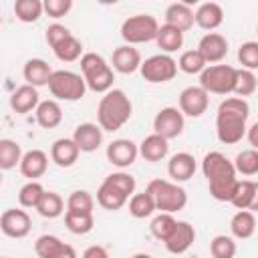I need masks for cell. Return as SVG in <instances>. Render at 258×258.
Instances as JSON below:
<instances>
[{"mask_svg":"<svg viewBox=\"0 0 258 258\" xmlns=\"http://www.w3.org/2000/svg\"><path fill=\"white\" fill-rule=\"evenodd\" d=\"M165 24H171L181 32H187L196 24V12L187 2H173L165 8Z\"/></svg>","mask_w":258,"mask_h":258,"instance_id":"obj_21","label":"cell"},{"mask_svg":"<svg viewBox=\"0 0 258 258\" xmlns=\"http://www.w3.org/2000/svg\"><path fill=\"white\" fill-rule=\"evenodd\" d=\"M202 171L208 179L210 196L218 202H230L240 181L234 161H230L220 151H210L202 159Z\"/></svg>","mask_w":258,"mask_h":258,"instance_id":"obj_1","label":"cell"},{"mask_svg":"<svg viewBox=\"0 0 258 258\" xmlns=\"http://www.w3.org/2000/svg\"><path fill=\"white\" fill-rule=\"evenodd\" d=\"M234 167L242 175H256L258 173V149H244L236 155Z\"/></svg>","mask_w":258,"mask_h":258,"instance_id":"obj_43","label":"cell"},{"mask_svg":"<svg viewBox=\"0 0 258 258\" xmlns=\"http://www.w3.org/2000/svg\"><path fill=\"white\" fill-rule=\"evenodd\" d=\"M83 258H111L109 252L103 248V246H89L85 252H83Z\"/></svg>","mask_w":258,"mask_h":258,"instance_id":"obj_49","label":"cell"},{"mask_svg":"<svg viewBox=\"0 0 258 258\" xmlns=\"http://www.w3.org/2000/svg\"><path fill=\"white\" fill-rule=\"evenodd\" d=\"M147 191L153 196L155 206L159 212L165 214H175L179 210L185 208L187 204V194L181 185H177L175 181H167V179H151L147 183Z\"/></svg>","mask_w":258,"mask_h":258,"instance_id":"obj_5","label":"cell"},{"mask_svg":"<svg viewBox=\"0 0 258 258\" xmlns=\"http://www.w3.org/2000/svg\"><path fill=\"white\" fill-rule=\"evenodd\" d=\"M250 117V105L246 99L228 97L220 103L216 113V135L224 145H236L246 135V121Z\"/></svg>","mask_w":258,"mask_h":258,"instance_id":"obj_2","label":"cell"},{"mask_svg":"<svg viewBox=\"0 0 258 258\" xmlns=\"http://www.w3.org/2000/svg\"><path fill=\"white\" fill-rule=\"evenodd\" d=\"M246 137H248V143L252 145V149H258V121L252 123L246 131Z\"/></svg>","mask_w":258,"mask_h":258,"instance_id":"obj_50","label":"cell"},{"mask_svg":"<svg viewBox=\"0 0 258 258\" xmlns=\"http://www.w3.org/2000/svg\"><path fill=\"white\" fill-rule=\"evenodd\" d=\"M194 240H196V228L189 222H179L177 220L175 230L171 232V236L163 244H165V250L169 254H183L191 248Z\"/></svg>","mask_w":258,"mask_h":258,"instance_id":"obj_17","label":"cell"},{"mask_svg":"<svg viewBox=\"0 0 258 258\" xmlns=\"http://www.w3.org/2000/svg\"><path fill=\"white\" fill-rule=\"evenodd\" d=\"M206 67H208V62H206V58L202 56V52L198 48L183 50L177 58V69L183 71L185 75H202Z\"/></svg>","mask_w":258,"mask_h":258,"instance_id":"obj_33","label":"cell"},{"mask_svg":"<svg viewBox=\"0 0 258 258\" xmlns=\"http://www.w3.org/2000/svg\"><path fill=\"white\" fill-rule=\"evenodd\" d=\"M62 248H64V242L52 234H42L34 242V252L38 258H54Z\"/></svg>","mask_w":258,"mask_h":258,"instance_id":"obj_37","label":"cell"},{"mask_svg":"<svg viewBox=\"0 0 258 258\" xmlns=\"http://www.w3.org/2000/svg\"><path fill=\"white\" fill-rule=\"evenodd\" d=\"M169 153V143L165 137L157 135V133H151L147 135L141 143H139V155L145 159V161H151V163H157L161 159H165Z\"/></svg>","mask_w":258,"mask_h":258,"instance_id":"obj_24","label":"cell"},{"mask_svg":"<svg viewBox=\"0 0 258 258\" xmlns=\"http://www.w3.org/2000/svg\"><path fill=\"white\" fill-rule=\"evenodd\" d=\"M105 181H109L111 185H115L119 191H123L127 198H131L135 194V187H137V181L131 173L127 171H115V173H109L105 177Z\"/></svg>","mask_w":258,"mask_h":258,"instance_id":"obj_46","label":"cell"},{"mask_svg":"<svg viewBox=\"0 0 258 258\" xmlns=\"http://www.w3.org/2000/svg\"><path fill=\"white\" fill-rule=\"evenodd\" d=\"M52 69L46 60L42 58H28L24 62V69H22V77L26 81V85H32V87H48L50 83V77H52Z\"/></svg>","mask_w":258,"mask_h":258,"instance_id":"obj_22","label":"cell"},{"mask_svg":"<svg viewBox=\"0 0 258 258\" xmlns=\"http://www.w3.org/2000/svg\"><path fill=\"white\" fill-rule=\"evenodd\" d=\"M208 105H210V93L204 91L200 85L185 87L179 93V111L185 117H194V119L202 117L208 111Z\"/></svg>","mask_w":258,"mask_h":258,"instance_id":"obj_11","label":"cell"},{"mask_svg":"<svg viewBox=\"0 0 258 258\" xmlns=\"http://www.w3.org/2000/svg\"><path fill=\"white\" fill-rule=\"evenodd\" d=\"M157 210L155 206V200L153 196L145 189V191H139V194H133L129 198V214L137 220H143V218H149L153 212Z\"/></svg>","mask_w":258,"mask_h":258,"instance_id":"obj_30","label":"cell"},{"mask_svg":"<svg viewBox=\"0 0 258 258\" xmlns=\"http://www.w3.org/2000/svg\"><path fill=\"white\" fill-rule=\"evenodd\" d=\"M79 153H81V149L73 141V137H60L50 147V159L58 167H71V165H75V161L79 159Z\"/></svg>","mask_w":258,"mask_h":258,"instance_id":"obj_23","label":"cell"},{"mask_svg":"<svg viewBox=\"0 0 258 258\" xmlns=\"http://www.w3.org/2000/svg\"><path fill=\"white\" fill-rule=\"evenodd\" d=\"M4 258H6V256H4Z\"/></svg>","mask_w":258,"mask_h":258,"instance_id":"obj_55","label":"cell"},{"mask_svg":"<svg viewBox=\"0 0 258 258\" xmlns=\"http://www.w3.org/2000/svg\"><path fill=\"white\" fill-rule=\"evenodd\" d=\"M238 69L230 64H208L200 75V87L208 93L216 95H230L234 93Z\"/></svg>","mask_w":258,"mask_h":258,"instance_id":"obj_8","label":"cell"},{"mask_svg":"<svg viewBox=\"0 0 258 258\" xmlns=\"http://www.w3.org/2000/svg\"><path fill=\"white\" fill-rule=\"evenodd\" d=\"M133 115L131 99L121 89H111L105 93L97 105V123L103 131H119Z\"/></svg>","mask_w":258,"mask_h":258,"instance_id":"obj_3","label":"cell"},{"mask_svg":"<svg viewBox=\"0 0 258 258\" xmlns=\"http://www.w3.org/2000/svg\"><path fill=\"white\" fill-rule=\"evenodd\" d=\"M256 30H258V26H256Z\"/></svg>","mask_w":258,"mask_h":258,"instance_id":"obj_54","label":"cell"},{"mask_svg":"<svg viewBox=\"0 0 258 258\" xmlns=\"http://www.w3.org/2000/svg\"><path fill=\"white\" fill-rule=\"evenodd\" d=\"M224 22V10L218 2H204L196 10V24L204 30H216Z\"/></svg>","mask_w":258,"mask_h":258,"instance_id":"obj_25","label":"cell"},{"mask_svg":"<svg viewBox=\"0 0 258 258\" xmlns=\"http://www.w3.org/2000/svg\"><path fill=\"white\" fill-rule=\"evenodd\" d=\"M131 258H153L151 254H145V252H139V254H133Z\"/></svg>","mask_w":258,"mask_h":258,"instance_id":"obj_53","label":"cell"},{"mask_svg":"<svg viewBox=\"0 0 258 258\" xmlns=\"http://www.w3.org/2000/svg\"><path fill=\"white\" fill-rule=\"evenodd\" d=\"M54 258H77V252H75V248H73L71 244H64V248H62Z\"/></svg>","mask_w":258,"mask_h":258,"instance_id":"obj_51","label":"cell"},{"mask_svg":"<svg viewBox=\"0 0 258 258\" xmlns=\"http://www.w3.org/2000/svg\"><path fill=\"white\" fill-rule=\"evenodd\" d=\"M38 105H40V95H38V89L32 85H20L10 95V107L14 113L24 115V113L36 111Z\"/></svg>","mask_w":258,"mask_h":258,"instance_id":"obj_18","label":"cell"},{"mask_svg":"<svg viewBox=\"0 0 258 258\" xmlns=\"http://www.w3.org/2000/svg\"><path fill=\"white\" fill-rule=\"evenodd\" d=\"M93 208H95V200L87 189H75L67 198V210H71V212H91L93 214Z\"/></svg>","mask_w":258,"mask_h":258,"instance_id":"obj_44","label":"cell"},{"mask_svg":"<svg viewBox=\"0 0 258 258\" xmlns=\"http://www.w3.org/2000/svg\"><path fill=\"white\" fill-rule=\"evenodd\" d=\"M238 60H240L242 69L256 71L258 69V40H248V42L240 44V48H238Z\"/></svg>","mask_w":258,"mask_h":258,"instance_id":"obj_45","label":"cell"},{"mask_svg":"<svg viewBox=\"0 0 258 258\" xmlns=\"http://www.w3.org/2000/svg\"><path fill=\"white\" fill-rule=\"evenodd\" d=\"M127 196L123 194V191H119L115 185H111L109 181H105L103 179V183L99 185V189H97V204L101 206V208H105V210H111V212H115V210H121L125 204H127Z\"/></svg>","mask_w":258,"mask_h":258,"instance_id":"obj_28","label":"cell"},{"mask_svg":"<svg viewBox=\"0 0 258 258\" xmlns=\"http://www.w3.org/2000/svg\"><path fill=\"white\" fill-rule=\"evenodd\" d=\"M250 212H258V181H256V189H254V198H252V204H250Z\"/></svg>","mask_w":258,"mask_h":258,"instance_id":"obj_52","label":"cell"},{"mask_svg":"<svg viewBox=\"0 0 258 258\" xmlns=\"http://www.w3.org/2000/svg\"><path fill=\"white\" fill-rule=\"evenodd\" d=\"M22 149L14 139H0V169L8 171L22 161Z\"/></svg>","mask_w":258,"mask_h":258,"instance_id":"obj_32","label":"cell"},{"mask_svg":"<svg viewBox=\"0 0 258 258\" xmlns=\"http://www.w3.org/2000/svg\"><path fill=\"white\" fill-rule=\"evenodd\" d=\"M198 50L202 52V56L206 58L208 64H216V62L226 58V54H228V40L220 32H206L200 38Z\"/></svg>","mask_w":258,"mask_h":258,"instance_id":"obj_14","label":"cell"},{"mask_svg":"<svg viewBox=\"0 0 258 258\" xmlns=\"http://www.w3.org/2000/svg\"><path fill=\"white\" fill-rule=\"evenodd\" d=\"M167 173L175 183L187 181L196 173V157L187 151H179V153L171 155L167 161Z\"/></svg>","mask_w":258,"mask_h":258,"instance_id":"obj_20","label":"cell"},{"mask_svg":"<svg viewBox=\"0 0 258 258\" xmlns=\"http://www.w3.org/2000/svg\"><path fill=\"white\" fill-rule=\"evenodd\" d=\"M73 32L67 28V26H62V24H50L48 28H46V34H44V38H46V42H48V46L50 48H54L56 44H60L64 38H69Z\"/></svg>","mask_w":258,"mask_h":258,"instance_id":"obj_47","label":"cell"},{"mask_svg":"<svg viewBox=\"0 0 258 258\" xmlns=\"http://www.w3.org/2000/svg\"><path fill=\"white\" fill-rule=\"evenodd\" d=\"M73 141L79 145L83 153H93L103 143V129L99 123H81L75 127Z\"/></svg>","mask_w":258,"mask_h":258,"instance_id":"obj_16","label":"cell"},{"mask_svg":"<svg viewBox=\"0 0 258 258\" xmlns=\"http://www.w3.org/2000/svg\"><path fill=\"white\" fill-rule=\"evenodd\" d=\"M141 77L147 83H167L177 75V60L171 54H153L141 62Z\"/></svg>","mask_w":258,"mask_h":258,"instance_id":"obj_9","label":"cell"},{"mask_svg":"<svg viewBox=\"0 0 258 258\" xmlns=\"http://www.w3.org/2000/svg\"><path fill=\"white\" fill-rule=\"evenodd\" d=\"M175 226H177V220L173 218V214L161 212V214H157V216L151 220L149 230H151V234H153L157 240L165 242V240L171 236V232L175 230Z\"/></svg>","mask_w":258,"mask_h":258,"instance_id":"obj_39","label":"cell"},{"mask_svg":"<svg viewBox=\"0 0 258 258\" xmlns=\"http://www.w3.org/2000/svg\"><path fill=\"white\" fill-rule=\"evenodd\" d=\"M48 91L58 101H79L85 97L87 83L83 75L73 71H54L48 83Z\"/></svg>","mask_w":258,"mask_h":258,"instance_id":"obj_7","label":"cell"},{"mask_svg":"<svg viewBox=\"0 0 258 258\" xmlns=\"http://www.w3.org/2000/svg\"><path fill=\"white\" fill-rule=\"evenodd\" d=\"M73 8V0H44V12L52 18H60L69 14Z\"/></svg>","mask_w":258,"mask_h":258,"instance_id":"obj_48","label":"cell"},{"mask_svg":"<svg viewBox=\"0 0 258 258\" xmlns=\"http://www.w3.org/2000/svg\"><path fill=\"white\" fill-rule=\"evenodd\" d=\"M254 189H256V181H250V179H240L238 181V187L230 200V204L236 208V210H250V204H252V198H254Z\"/></svg>","mask_w":258,"mask_h":258,"instance_id":"obj_42","label":"cell"},{"mask_svg":"<svg viewBox=\"0 0 258 258\" xmlns=\"http://www.w3.org/2000/svg\"><path fill=\"white\" fill-rule=\"evenodd\" d=\"M159 32V22L151 14H133L123 20L121 24V38L125 44H141L155 40Z\"/></svg>","mask_w":258,"mask_h":258,"instance_id":"obj_6","label":"cell"},{"mask_svg":"<svg viewBox=\"0 0 258 258\" xmlns=\"http://www.w3.org/2000/svg\"><path fill=\"white\" fill-rule=\"evenodd\" d=\"M34 115H36V123L42 129H54L62 121V109H60V105H58L56 99L40 101V105L36 107Z\"/></svg>","mask_w":258,"mask_h":258,"instance_id":"obj_26","label":"cell"},{"mask_svg":"<svg viewBox=\"0 0 258 258\" xmlns=\"http://www.w3.org/2000/svg\"><path fill=\"white\" fill-rule=\"evenodd\" d=\"M36 212H38L42 218L52 220V218H58V216H60L62 212H67V210H64L62 198H60L56 191H44V196H42V200H40Z\"/></svg>","mask_w":258,"mask_h":258,"instance_id":"obj_36","label":"cell"},{"mask_svg":"<svg viewBox=\"0 0 258 258\" xmlns=\"http://www.w3.org/2000/svg\"><path fill=\"white\" fill-rule=\"evenodd\" d=\"M81 75L87 83V89L95 93H109L113 89V67L97 52H85L81 58Z\"/></svg>","mask_w":258,"mask_h":258,"instance_id":"obj_4","label":"cell"},{"mask_svg":"<svg viewBox=\"0 0 258 258\" xmlns=\"http://www.w3.org/2000/svg\"><path fill=\"white\" fill-rule=\"evenodd\" d=\"M64 226L69 232L77 234V236H83V234H89L95 226V220H93V214L91 212H71L67 210L64 212Z\"/></svg>","mask_w":258,"mask_h":258,"instance_id":"obj_31","label":"cell"},{"mask_svg":"<svg viewBox=\"0 0 258 258\" xmlns=\"http://www.w3.org/2000/svg\"><path fill=\"white\" fill-rule=\"evenodd\" d=\"M256 89H258V77L254 75V71L238 69V73H236V85H234V95L240 97V99H244V97H250Z\"/></svg>","mask_w":258,"mask_h":258,"instance_id":"obj_40","label":"cell"},{"mask_svg":"<svg viewBox=\"0 0 258 258\" xmlns=\"http://www.w3.org/2000/svg\"><path fill=\"white\" fill-rule=\"evenodd\" d=\"M230 232L238 240H248L256 232V216L250 210H238L230 220Z\"/></svg>","mask_w":258,"mask_h":258,"instance_id":"obj_27","label":"cell"},{"mask_svg":"<svg viewBox=\"0 0 258 258\" xmlns=\"http://www.w3.org/2000/svg\"><path fill=\"white\" fill-rule=\"evenodd\" d=\"M236 252H238V246L234 242V236L218 234L210 242V254L214 258H234Z\"/></svg>","mask_w":258,"mask_h":258,"instance_id":"obj_41","label":"cell"},{"mask_svg":"<svg viewBox=\"0 0 258 258\" xmlns=\"http://www.w3.org/2000/svg\"><path fill=\"white\" fill-rule=\"evenodd\" d=\"M32 228L30 216L20 208H8L0 216V230L8 238H24Z\"/></svg>","mask_w":258,"mask_h":258,"instance_id":"obj_12","label":"cell"},{"mask_svg":"<svg viewBox=\"0 0 258 258\" xmlns=\"http://www.w3.org/2000/svg\"><path fill=\"white\" fill-rule=\"evenodd\" d=\"M141 54L135 46L131 44H121L113 50V56H111V64H113V71L121 73V75H133L135 71L141 69Z\"/></svg>","mask_w":258,"mask_h":258,"instance_id":"obj_15","label":"cell"},{"mask_svg":"<svg viewBox=\"0 0 258 258\" xmlns=\"http://www.w3.org/2000/svg\"><path fill=\"white\" fill-rule=\"evenodd\" d=\"M44 12V2L40 0H16L14 14L20 22H36Z\"/></svg>","mask_w":258,"mask_h":258,"instance_id":"obj_34","label":"cell"},{"mask_svg":"<svg viewBox=\"0 0 258 258\" xmlns=\"http://www.w3.org/2000/svg\"><path fill=\"white\" fill-rule=\"evenodd\" d=\"M44 191L46 189L42 187L40 181H28L18 191V204L22 208H34L36 210L38 204H40V200H42V196H44Z\"/></svg>","mask_w":258,"mask_h":258,"instance_id":"obj_38","label":"cell"},{"mask_svg":"<svg viewBox=\"0 0 258 258\" xmlns=\"http://www.w3.org/2000/svg\"><path fill=\"white\" fill-rule=\"evenodd\" d=\"M137 155H139V145L133 143L131 139H115L107 145V159L119 169L133 165Z\"/></svg>","mask_w":258,"mask_h":258,"instance_id":"obj_13","label":"cell"},{"mask_svg":"<svg viewBox=\"0 0 258 258\" xmlns=\"http://www.w3.org/2000/svg\"><path fill=\"white\" fill-rule=\"evenodd\" d=\"M157 46L169 54V52H175L183 46V32L171 24H161L159 26V32H157V38H155Z\"/></svg>","mask_w":258,"mask_h":258,"instance_id":"obj_29","label":"cell"},{"mask_svg":"<svg viewBox=\"0 0 258 258\" xmlns=\"http://www.w3.org/2000/svg\"><path fill=\"white\" fill-rule=\"evenodd\" d=\"M183 127H185V115L177 107H163L153 119V129H155L153 133L165 137L167 141L179 137L183 133Z\"/></svg>","mask_w":258,"mask_h":258,"instance_id":"obj_10","label":"cell"},{"mask_svg":"<svg viewBox=\"0 0 258 258\" xmlns=\"http://www.w3.org/2000/svg\"><path fill=\"white\" fill-rule=\"evenodd\" d=\"M18 167H20V173L24 177H28L30 181H36L38 177H42L46 173L48 155L42 149H30L22 155V161H20Z\"/></svg>","mask_w":258,"mask_h":258,"instance_id":"obj_19","label":"cell"},{"mask_svg":"<svg viewBox=\"0 0 258 258\" xmlns=\"http://www.w3.org/2000/svg\"><path fill=\"white\" fill-rule=\"evenodd\" d=\"M54 56L62 62H75L77 58H83V44L79 38H75L73 34L69 38H64L60 44H56L52 48Z\"/></svg>","mask_w":258,"mask_h":258,"instance_id":"obj_35","label":"cell"}]
</instances>
